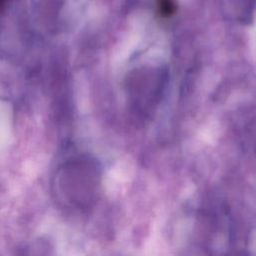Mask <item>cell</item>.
<instances>
[{"mask_svg":"<svg viewBox=\"0 0 256 256\" xmlns=\"http://www.w3.org/2000/svg\"><path fill=\"white\" fill-rule=\"evenodd\" d=\"M7 1H8V0H0V7L3 6Z\"/></svg>","mask_w":256,"mask_h":256,"instance_id":"1","label":"cell"}]
</instances>
